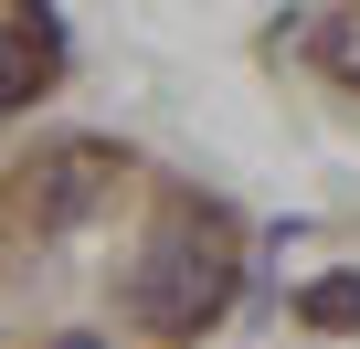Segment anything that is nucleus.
<instances>
[{
  "instance_id": "3",
  "label": "nucleus",
  "mask_w": 360,
  "mask_h": 349,
  "mask_svg": "<svg viewBox=\"0 0 360 349\" xmlns=\"http://www.w3.org/2000/svg\"><path fill=\"white\" fill-rule=\"evenodd\" d=\"M53 74V11H22V22H0V106H32Z\"/></svg>"
},
{
  "instance_id": "2",
  "label": "nucleus",
  "mask_w": 360,
  "mask_h": 349,
  "mask_svg": "<svg viewBox=\"0 0 360 349\" xmlns=\"http://www.w3.org/2000/svg\"><path fill=\"white\" fill-rule=\"evenodd\" d=\"M106 180H117V148L106 138H64L32 180H22V202H32V223H85L106 202Z\"/></svg>"
},
{
  "instance_id": "4",
  "label": "nucleus",
  "mask_w": 360,
  "mask_h": 349,
  "mask_svg": "<svg viewBox=\"0 0 360 349\" xmlns=\"http://www.w3.org/2000/svg\"><path fill=\"white\" fill-rule=\"evenodd\" d=\"M297 317H307V328H328V338H349V328H360V275H349V265H339V275H318V286L297 296Z\"/></svg>"
},
{
  "instance_id": "6",
  "label": "nucleus",
  "mask_w": 360,
  "mask_h": 349,
  "mask_svg": "<svg viewBox=\"0 0 360 349\" xmlns=\"http://www.w3.org/2000/svg\"><path fill=\"white\" fill-rule=\"evenodd\" d=\"M339 74H349V85H360V64H339Z\"/></svg>"
},
{
  "instance_id": "1",
  "label": "nucleus",
  "mask_w": 360,
  "mask_h": 349,
  "mask_svg": "<svg viewBox=\"0 0 360 349\" xmlns=\"http://www.w3.org/2000/svg\"><path fill=\"white\" fill-rule=\"evenodd\" d=\"M223 296H233V244L223 233H159L148 244V265H138V317L148 328L191 338V328L223 317Z\"/></svg>"
},
{
  "instance_id": "5",
  "label": "nucleus",
  "mask_w": 360,
  "mask_h": 349,
  "mask_svg": "<svg viewBox=\"0 0 360 349\" xmlns=\"http://www.w3.org/2000/svg\"><path fill=\"white\" fill-rule=\"evenodd\" d=\"M53 349H106V338H85V328H75V338H53Z\"/></svg>"
}]
</instances>
